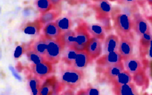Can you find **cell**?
Returning <instances> with one entry per match:
<instances>
[{"label": "cell", "instance_id": "14", "mask_svg": "<svg viewBox=\"0 0 152 95\" xmlns=\"http://www.w3.org/2000/svg\"><path fill=\"white\" fill-rule=\"evenodd\" d=\"M42 22H41L39 19H37L32 22H28L23 25L22 28V32L28 35L31 36H38L39 35L40 31L42 29L43 27Z\"/></svg>", "mask_w": 152, "mask_h": 95}, {"label": "cell", "instance_id": "27", "mask_svg": "<svg viewBox=\"0 0 152 95\" xmlns=\"http://www.w3.org/2000/svg\"><path fill=\"white\" fill-rule=\"evenodd\" d=\"M132 81H133V75L131 74L129 72H128L126 70H124L123 72L120 73V74L113 80L111 83H113V85H121L131 83V82Z\"/></svg>", "mask_w": 152, "mask_h": 95}, {"label": "cell", "instance_id": "37", "mask_svg": "<svg viewBox=\"0 0 152 95\" xmlns=\"http://www.w3.org/2000/svg\"><path fill=\"white\" fill-rule=\"evenodd\" d=\"M150 74H151V77L152 78V60L150 62Z\"/></svg>", "mask_w": 152, "mask_h": 95}, {"label": "cell", "instance_id": "3", "mask_svg": "<svg viewBox=\"0 0 152 95\" xmlns=\"http://www.w3.org/2000/svg\"><path fill=\"white\" fill-rule=\"evenodd\" d=\"M65 47V44L62 35L56 39H48V47L44 56L45 60L49 61L53 65L57 64L62 59Z\"/></svg>", "mask_w": 152, "mask_h": 95}, {"label": "cell", "instance_id": "36", "mask_svg": "<svg viewBox=\"0 0 152 95\" xmlns=\"http://www.w3.org/2000/svg\"><path fill=\"white\" fill-rule=\"evenodd\" d=\"M146 19H147V20H148V22H149V23L151 24V27H152V15H151V16H147Z\"/></svg>", "mask_w": 152, "mask_h": 95}, {"label": "cell", "instance_id": "7", "mask_svg": "<svg viewBox=\"0 0 152 95\" xmlns=\"http://www.w3.org/2000/svg\"><path fill=\"white\" fill-rule=\"evenodd\" d=\"M123 61V58H122V56L119 53V51H116L105 53L102 56H99L98 59H96V63L99 66L107 68L110 65L120 63Z\"/></svg>", "mask_w": 152, "mask_h": 95}, {"label": "cell", "instance_id": "38", "mask_svg": "<svg viewBox=\"0 0 152 95\" xmlns=\"http://www.w3.org/2000/svg\"><path fill=\"white\" fill-rule=\"evenodd\" d=\"M145 1H146V0H137V2H139L140 4H143Z\"/></svg>", "mask_w": 152, "mask_h": 95}, {"label": "cell", "instance_id": "5", "mask_svg": "<svg viewBox=\"0 0 152 95\" xmlns=\"http://www.w3.org/2000/svg\"><path fill=\"white\" fill-rule=\"evenodd\" d=\"M64 88V86L57 80L56 76L47 77L42 84L39 91L40 95H51L58 94L60 90Z\"/></svg>", "mask_w": 152, "mask_h": 95}, {"label": "cell", "instance_id": "41", "mask_svg": "<svg viewBox=\"0 0 152 95\" xmlns=\"http://www.w3.org/2000/svg\"><path fill=\"white\" fill-rule=\"evenodd\" d=\"M108 1H120V0H108Z\"/></svg>", "mask_w": 152, "mask_h": 95}, {"label": "cell", "instance_id": "31", "mask_svg": "<svg viewBox=\"0 0 152 95\" xmlns=\"http://www.w3.org/2000/svg\"><path fill=\"white\" fill-rule=\"evenodd\" d=\"M99 94V91L98 89L95 88L91 87V86H88L87 88L83 89V90L77 92V94H84V95H98Z\"/></svg>", "mask_w": 152, "mask_h": 95}, {"label": "cell", "instance_id": "32", "mask_svg": "<svg viewBox=\"0 0 152 95\" xmlns=\"http://www.w3.org/2000/svg\"><path fill=\"white\" fill-rule=\"evenodd\" d=\"M27 44H23L22 45L18 46L16 48V50L14 52V57L16 59H18V58L20 57L22 55V53H24L25 52V50H26Z\"/></svg>", "mask_w": 152, "mask_h": 95}, {"label": "cell", "instance_id": "13", "mask_svg": "<svg viewBox=\"0 0 152 95\" xmlns=\"http://www.w3.org/2000/svg\"><path fill=\"white\" fill-rule=\"evenodd\" d=\"M120 39L119 36L114 34H110L107 36L104 40L103 45V53H108L111 52H116L119 50Z\"/></svg>", "mask_w": 152, "mask_h": 95}, {"label": "cell", "instance_id": "4", "mask_svg": "<svg viewBox=\"0 0 152 95\" xmlns=\"http://www.w3.org/2000/svg\"><path fill=\"white\" fill-rule=\"evenodd\" d=\"M76 43L75 48L77 50H86L91 39V33L89 31L88 25L86 22H81L77 25L75 31Z\"/></svg>", "mask_w": 152, "mask_h": 95}, {"label": "cell", "instance_id": "12", "mask_svg": "<svg viewBox=\"0 0 152 95\" xmlns=\"http://www.w3.org/2000/svg\"><path fill=\"white\" fill-rule=\"evenodd\" d=\"M113 86V92L117 95H135L139 94L136 88V84L132 82L126 84H115Z\"/></svg>", "mask_w": 152, "mask_h": 95}, {"label": "cell", "instance_id": "40", "mask_svg": "<svg viewBox=\"0 0 152 95\" xmlns=\"http://www.w3.org/2000/svg\"><path fill=\"white\" fill-rule=\"evenodd\" d=\"M94 1H96V2H100V1H103V0H92Z\"/></svg>", "mask_w": 152, "mask_h": 95}, {"label": "cell", "instance_id": "17", "mask_svg": "<svg viewBox=\"0 0 152 95\" xmlns=\"http://www.w3.org/2000/svg\"><path fill=\"white\" fill-rule=\"evenodd\" d=\"M31 47L39 54L45 56L48 47V39L45 37L44 34L39 36L38 38L30 42Z\"/></svg>", "mask_w": 152, "mask_h": 95}, {"label": "cell", "instance_id": "42", "mask_svg": "<svg viewBox=\"0 0 152 95\" xmlns=\"http://www.w3.org/2000/svg\"><path fill=\"white\" fill-rule=\"evenodd\" d=\"M151 10H152V5H151Z\"/></svg>", "mask_w": 152, "mask_h": 95}, {"label": "cell", "instance_id": "29", "mask_svg": "<svg viewBox=\"0 0 152 95\" xmlns=\"http://www.w3.org/2000/svg\"><path fill=\"white\" fill-rule=\"evenodd\" d=\"M55 22L63 33L71 30L73 26V22L68 17L59 18Z\"/></svg>", "mask_w": 152, "mask_h": 95}, {"label": "cell", "instance_id": "10", "mask_svg": "<svg viewBox=\"0 0 152 95\" xmlns=\"http://www.w3.org/2000/svg\"><path fill=\"white\" fill-rule=\"evenodd\" d=\"M119 53L123 60L128 59L134 55V44L132 38H120Z\"/></svg>", "mask_w": 152, "mask_h": 95}, {"label": "cell", "instance_id": "30", "mask_svg": "<svg viewBox=\"0 0 152 95\" xmlns=\"http://www.w3.org/2000/svg\"><path fill=\"white\" fill-rule=\"evenodd\" d=\"M134 6L135 4H134V5H123L122 6V12L132 19L134 16L135 13H137Z\"/></svg>", "mask_w": 152, "mask_h": 95}, {"label": "cell", "instance_id": "28", "mask_svg": "<svg viewBox=\"0 0 152 95\" xmlns=\"http://www.w3.org/2000/svg\"><path fill=\"white\" fill-rule=\"evenodd\" d=\"M62 37H63L64 42L66 47H71L74 48H75V43H76V36L75 32L72 30H69V31L64 32L62 34Z\"/></svg>", "mask_w": 152, "mask_h": 95}, {"label": "cell", "instance_id": "33", "mask_svg": "<svg viewBox=\"0 0 152 95\" xmlns=\"http://www.w3.org/2000/svg\"><path fill=\"white\" fill-rule=\"evenodd\" d=\"M118 2L122 5H134L137 2V0H120Z\"/></svg>", "mask_w": 152, "mask_h": 95}, {"label": "cell", "instance_id": "35", "mask_svg": "<svg viewBox=\"0 0 152 95\" xmlns=\"http://www.w3.org/2000/svg\"><path fill=\"white\" fill-rule=\"evenodd\" d=\"M146 56H148V58L149 59H152V40H151V45H150L149 46V48H148V53H147Z\"/></svg>", "mask_w": 152, "mask_h": 95}, {"label": "cell", "instance_id": "18", "mask_svg": "<svg viewBox=\"0 0 152 95\" xmlns=\"http://www.w3.org/2000/svg\"><path fill=\"white\" fill-rule=\"evenodd\" d=\"M152 40V34L151 29L148 30L146 33L140 37V52L142 58H144L147 55L148 48L151 45Z\"/></svg>", "mask_w": 152, "mask_h": 95}, {"label": "cell", "instance_id": "26", "mask_svg": "<svg viewBox=\"0 0 152 95\" xmlns=\"http://www.w3.org/2000/svg\"><path fill=\"white\" fill-rule=\"evenodd\" d=\"M60 16V13L59 11H50L46 12V13H41V16L39 19L41 20L44 25L50 23V22H55L57 19V18Z\"/></svg>", "mask_w": 152, "mask_h": 95}, {"label": "cell", "instance_id": "2", "mask_svg": "<svg viewBox=\"0 0 152 95\" xmlns=\"http://www.w3.org/2000/svg\"><path fill=\"white\" fill-rule=\"evenodd\" d=\"M114 28L120 38H132L133 21L125 13H118L114 16Z\"/></svg>", "mask_w": 152, "mask_h": 95}, {"label": "cell", "instance_id": "25", "mask_svg": "<svg viewBox=\"0 0 152 95\" xmlns=\"http://www.w3.org/2000/svg\"><path fill=\"white\" fill-rule=\"evenodd\" d=\"M36 6L40 13H44L54 9V5L51 0H37Z\"/></svg>", "mask_w": 152, "mask_h": 95}, {"label": "cell", "instance_id": "21", "mask_svg": "<svg viewBox=\"0 0 152 95\" xmlns=\"http://www.w3.org/2000/svg\"><path fill=\"white\" fill-rule=\"evenodd\" d=\"M25 55H26L28 60H29L30 62H32L33 64H38L39 63V62H42L44 60H45L44 56H43L42 55L39 54L38 52L36 51V50L31 47L30 43L27 44L26 50H25Z\"/></svg>", "mask_w": 152, "mask_h": 95}, {"label": "cell", "instance_id": "6", "mask_svg": "<svg viewBox=\"0 0 152 95\" xmlns=\"http://www.w3.org/2000/svg\"><path fill=\"white\" fill-rule=\"evenodd\" d=\"M31 71L33 74L39 77L41 80H43L54 72V68L53 63L49 61L44 60L38 64H33L31 66Z\"/></svg>", "mask_w": 152, "mask_h": 95}, {"label": "cell", "instance_id": "24", "mask_svg": "<svg viewBox=\"0 0 152 95\" xmlns=\"http://www.w3.org/2000/svg\"><path fill=\"white\" fill-rule=\"evenodd\" d=\"M89 31L94 37L99 39L101 40H105V29L102 25L99 24H91L88 25Z\"/></svg>", "mask_w": 152, "mask_h": 95}, {"label": "cell", "instance_id": "8", "mask_svg": "<svg viewBox=\"0 0 152 95\" xmlns=\"http://www.w3.org/2000/svg\"><path fill=\"white\" fill-rule=\"evenodd\" d=\"M132 21H133L134 31L140 37H142L150 29L147 19H145L140 13H135L132 18Z\"/></svg>", "mask_w": 152, "mask_h": 95}, {"label": "cell", "instance_id": "11", "mask_svg": "<svg viewBox=\"0 0 152 95\" xmlns=\"http://www.w3.org/2000/svg\"><path fill=\"white\" fill-rule=\"evenodd\" d=\"M94 59L90 56V55L88 53L86 50H79V53L74 60V63L72 64L71 66L74 68H77L78 70L83 71L89 64L92 63V61Z\"/></svg>", "mask_w": 152, "mask_h": 95}, {"label": "cell", "instance_id": "15", "mask_svg": "<svg viewBox=\"0 0 152 95\" xmlns=\"http://www.w3.org/2000/svg\"><path fill=\"white\" fill-rule=\"evenodd\" d=\"M123 64H124L125 70H126L128 72H129L132 75H134L143 68V65H142L141 61L134 55L131 57L128 58V59H124Z\"/></svg>", "mask_w": 152, "mask_h": 95}, {"label": "cell", "instance_id": "22", "mask_svg": "<svg viewBox=\"0 0 152 95\" xmlns=\"http://www.w3.org/2000/svg\"><path fill=\"white\" fill-rule=\"evenodd\" d=\"M133 81L136 84V86L142 87V88H147L149 83L148 77L146 75L145 69L142 68L140 71L137 72L133 75Z\"/></svg>", "mask_w": 152, "mask_h": 95}, {"label": "cell", "instance_id": "34", "mask_svg": "<svg viewBox=\"0 0 152 95\" xmlns=\"http://www.w3.org/2000/svg\"><path fill=\"white\" fill-rule=\"evenodd\" d=\"M54 5V9H56L57 7H60L63 0H51Z\"/></svg>", "mask_w": 152, "mask_h": 95}, {"label": "cell", "instance_id": "23", "mask_svg": "<svg viewBox=\"0 0 152 95\" xmlns=\"http://www.w3.org/2000/svg\"><path fill=\"white\" fill-rule=\"evenodd\" d=\"M27 80H28V86H29V88L31 89L32 94H39V91L42 86L41 79L36 76L35 74H34V75L30 74L27 77Z\"/></svg>", "mask_w": 152, "mask_h": 95}, {"label": "cell", "instance_id": "19", "mask_svg": "<svg viewBox=\"0 0 152 95\" xmlns=\"http://www.w3.org/2000/svg\"><path fill=\"white\" fill-rule=\"evenodd\" d=\"M125 70L124 64L123 62L120 63L114 64V65H110V66L105 68V75L107 76L108 79L111 83H112L113 80L119 75L121 72H123Z\"/></svg>", "mask_w": 152, "mask_h": 95}, {"label": "cell", "instance_id": "16", "mask_svg": "<svg viewBox=\"0 0 152 95\" xmlns=\"http://www.w3.org/2000/svg\"><path fill=\"white\" fill-rule=\"evenodd\" d=\"M63 32L59 28L56 22L47 24L43 28V34L48 39H56L62 35Z\"/></svg>", "mask_w": 152, "mask_h": 95}, {"label": "cell", "instance_id": "9", "mask_svg": "<svg viewBox=\"0 0 152 95\" xmlns=\"http://www.w3.org/2000/svg\"><path fill=\"white\" fill-rule=\"evenodd\" d=\"M102 41V40L93 37L91 38L90 41L86 47V51L93 59H96L97 58H99L103 52Z\"/></svg>", "mask_w": 152, "mask_h": 95}, {"label": "cell", "instance_id": "20", "mask_svg": "<svg viewBox=\"0 0 152 95\" xmlns=\"http://www.w3.org/2000/svg\"><path fill=\"white\" fill-rule=\"evenodd\" d=\"M79 53V50L74 48L66 47L65 46L62 55V60L63 61L64 63L68 65H72L77 57V54Z\"/></svg>", "mask_w": 152, "mask_h": 95}, {"label": "cell", "instance_id": "39", "mask_svg": "<svg viewBox=\"0 0 152 95\" xmlns=\"http://www.w3.org/2000/svg\"><path fill=\"white\" fill-rule=\"evenodd\" d=\"M146 1L148 3V4L152 5V0H146Z\"/></svg>", "mask_w": 152, "mask_h": 95}, {"label": "cell", "instance_id": "1", "mask_svg": "<svg viewBox=\"0 0 152 95\" xmlns=\"http://www.w3.org/2000/svg\"><path fill=\"white\" fill-rule=\"evenodd\" d=\"M84 77L83 71L77 69L71 65H68L61 71L59 82L64 88L75 90L81 85Z\"/></svg>", "mask_w": 152, "mask_h": 95}]
</instances>
